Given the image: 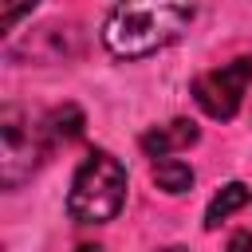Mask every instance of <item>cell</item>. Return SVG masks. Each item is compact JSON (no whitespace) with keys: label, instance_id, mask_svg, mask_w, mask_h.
<instances>
[{"label":"cell","instance_id":"6da1fadb","mask_svg":"<svg viewBox=\"0 0 252 252\" xmlns=\"http://www.w3.org/2000/svg\"><path fill=\"white\" fill-rule=\"evenodd\" d=\"M193 24L189 4H118L102 24V43L114 59H146Z\"/></svg>","mask_w":252,"mask_h":252},{"label":"cell","instance_id":"7a4b0ae2","mask_svg":"<svg viewBox=\"0 0 252 252\" xmlns=\"http://www.w3.org/2000/svg\"><path fill=\"white\" fill-rule=\"evenodd\" d=\"M122 205H126V165L106 150L87 154L71 177L67 217L75 224H106L122 213Z\"/></svg>","mask_w":252,"mask_h":252},{"label":"cell","instance_id":"3957f363","mask_svg":"<svg viewBox=\"0 0 252 252\" xmlns=\"http://www.w3.org/2000/svg\"><path fill=\"white\" fill-rule=\"evenodd\" d=\"M55 146L47 142L43 118L35 122L24 106L8 102L0 110V185L20 189L51 154Z\"/></svg>","mask_w":252,"mask_h":252},{"label":"cell","instance_id":"277c9868","mask_svg":"<svg viewBox=\"0 0 252 252\" xmlns=\"http://www.w3.org/2000/svg\"><path fill=\"white\" fill-rule=\"evenodd\" d=\"M248 83H252V59L240 55V59H232V63H220V67L197 75V79H193V98H197V106H201L209 118L228 122V118H236V110L244 106Z\"/></svg>","mask_w":252,"mask_h":252},{"label":"cell","instance_id":"5b68a950","mask_svg":"<svg viewBox=\"0 0 252 252\" xmlns=\"http://www.w3.org/2000/svg\"><path fill=\"white\" fill-rule=\"evenodd\" d=\"M197 138H201V130H197V122H193V118H173V122H165V126L146 130V134H142V150H146V158L165 161L169 154H177V150L193 146Z\"/></svg>","mask_w":252,"mask_h":252},{"label":"cell","instance_id":"8992f818","mask_svg":"<svg viewBox=\"0 0 252 252\" xmlns=\"http://www.w3.org/2000/svg\"><path fill=\"white\" fill-rule=\"evenodd\" d=\"M252 201V189L244 185V181H228L213 201H209V209H205V228L213 232V228H220V220H228L236 209H244Z\"/></svg>","mask_w":252,"mask_h":252},{"label":"cell","instance_id":"52a82bcc","mask_svg":"<svg viewBox=\"0 0 252 252\" xmlns=\"http://www.w3.org/2000/svg\"><path fill=\"white\" fill-rule=\"evenodd\" d=\"M83 126H87V118H83V110L79 106H55L47 118H43V130H47V142L51 146H67V142H75L79 134H83Z\"/></svg>","mask_w":252,"mask_h":252},{"label":"cell","instance_id":"ba28073f","mask_svg":"<svg viewBox=\"0 0 252 252\" xmlns=\"http://www.w3.org/2000/svg\"><path fill=\"white\" fill-rule=\"evenodd\" d=\"M154 185L161 189V193H169V197H181L185 189H193V169L185 165V161H177V158H165V161H154Z\"/></svg>","mask_w":252,"mask_h":252},{"label":"cell","instance_id":"9c48e42d","mask_svg":"<svg viewBox=\"0 0 252 252\" xmlns=\"http://www.w3.org/2000/svg\"><path fill=\"white\" fill-rule=\"evenodd\" d=\"M24 16H32V4H20V8H4L0 12V32H8L16 20H24Z\"/></svg>","mask_w":252,"mask_h":252},{"label":"cell","instance_id":"30bf717a","mask_svg":"<svg viewBox=\"0 0 252 252\" xmlns=\"http://www.w3.org/2000/svg\"><path fill=\"white\" fill-rule=\"evenodd\" d=\"M224 252H252V232H248V228L232 232V236H228V248H224Z\"/></svg>","mask_w":252,"mask_h":252},{"label":"cell","instance_id":"8fae6325","mask_svg":"<svg viewBox=\"0 0 252 252\" xmlns=\"http://www.w3.org/2000/svg\"><path fill=\"white\" fill-rule=\"evenodd\" d=\"M75 252H102V248H98V244H79Z\"/></svg>","mask_w":252,"mask_h":252},{"label":"cell","instance_id":"7c38bea8","mask_svg":"<svg viewBox=\"0 0 252 252\" xmlns=\"http://www.w3.org/2000/svg\"><path fill=\"white\" fill-rule=\"evenodd\" d=\"M165 252H185V248H165Z\"/></svg>","mask_w":252,"mask_h":252}]
</instances>
